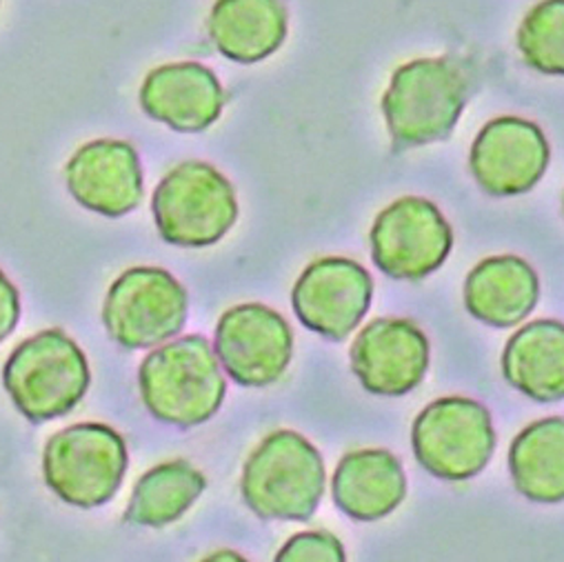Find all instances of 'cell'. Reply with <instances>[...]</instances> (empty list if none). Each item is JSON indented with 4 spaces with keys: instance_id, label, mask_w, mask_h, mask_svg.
<instances>
[{
    "instance_id": "e0dca14e",
    "label": "cell",
    "mask_w": 564,
    "mask_h": 562,
    "mask_svg": "<svg viewBox=\"0 0 564 562\" xmlns=\"http://www.w3.org/2000/svg\"><path fill=\"white\" fill-rule=\"evenodd\" d=\"M332 496L336 507L358 522H373L393 514L406 496L402 463L387 450H358L340 458Z\"/></svg>"
},
{
    "instance_id": "30bf717a",
    "label": "cell",
    "mask_w": 564,
    "mask_h": 562,
    "mask_svg": "<svg viewBox=\"0 0 564 562\" xmlns=\"http://www.w3.org/2000/svg\"><path fill=\"white\" fill-rule=\"evenodd\" d=\"M214 352L236 385L269 387L292 363L294 334L288 321L271 307L247 303L220 316Z\"/></svg>"
},
{
    "instance_id": "6da1fadb",
    "label": "cell",
    "mask_w": 564,
    "mask_h": 562,
    "mask_svg": "<svg viewBox=\"0 0 564 562\" xmlns=\"http://www.w3.org/2000/svg\"><path fill=\"white\" fill-rule=\"evenodd\" d=\"M148 411L174 428H198L220 409L227 382L212 343L183 336L154 349L138 369Z\"/></svg>"
},
{
    "instance_id": "cb8c5ba5",
    "label": "cell",
    "mask_w": 564,
    "mask_h": 562,
    "mask_svg": "<svg viewBox=\"0 0 564 562\" xmlns=\"http://www.w3.org/2000/svg\"><path fill=\"white\" fill-rule=\"evenodd\" d=\"M21 321V296L12 280L0 269V343H3Z\"/></svg>"
},
{
    "instance_id": "8fae6325",
    "label": "cell",
    "mask_w": 564,
    "mask_h": 562,
    "mask_svg": "<svg viewBox=\"0 0 564 562\" xmlns=\"http://www.w3.org/2000/svg\"><path fill=\"white\" fill-rule=\"evenodd\" d=\"M373 301L369 271L343 256L318 258L301 273L292 292L299 321L329 341H345L367 316Z\"/></svg>"
},
{
    "instance_id": "9a60e30c",
    "label": "cell",
    "mask_w": 564,
    "mask_h": 562,
    "mask_svg": "<svg viewBox=\"0 0 564 562\" xmlns=\"http://www.w3.org/2000/svg\"><path fill=\"white\" fill-rule=\"evenodd\" d=\"M140 107L176 131L198 133L218 120L225 89L218 76L200 63H167L148 74L140 87Z\"/></svg>"
},
{
    "instance_id": "ba28073f",
    "label": "cell",
    "mask_w": 564,
    "mask_h": 562,
    "mask_svg": "<svg viewBox=\"0 0 564 562\" xmlns=\"http://www.w3.org/2000/svg\"><path fill=\"white\" fill-rule=\"evenodd\" d=\"M189 296L161 267L122 271L107 292L102 323L109 338L124 349H148L176 338L185 327Z\"/></svg>"
},
{
    "instance_id": "ac0fdd59",
    "label": "cell",
    "mask_w": 564,
    "mask_h": 562,
    "mask_svg": "<svg viewBox=\"0 0 564 562\" xmlns=\"http://www.w3.org/2000/svg\"><path fill=\"white\" fill-rule=\"evenodd\" d=\"M505 380L535 402L564 400V323L533 321L502 352Z\"/></svg>"
},
{
    "instance_id": "5b68a950",
    "label": "cell",
    "mask_w": 564,
    "mask_h": 562,
    "mask_svg": "<svg viewBox=\"0 0 564 562\" xmlns=\"http://www.w3.org/2000/svg\"><path fill=\"white\" fill-rule=\"evenodd\" d=\"M127 463V445L116 430L100 423H78L47 441L43 478L63 502L96 509L118 494Z\"/></svg>"
},
{
    "instance_id": "4fadbf2b",
    "label": "cell",
    "mask_w": 564,
    "mask_h": 562,
    "mask_svg": "<svg viewBox=\"0 0 564 562\" xmlns=\"http://www.w3.org/2000/svg\"><path fill=\"white\" fill-rule=\"evenodd\" d=\"M351 371L376 396H404L430 369V341L406 318H376L354 338Z\"/></svg>"
},
{
    "instance_id": "484cf974",
    "label": "cell",
    "mask_w": 564,
    "mask_h": 562,
    "mask_svg": "<svg viewBox=\"0 0 564 562\" xmlns=\"http://www.w3.org/2000/svg\"><path fill=\"white\" fill-rule=\"evenodd\" d=\"M562 207H564V196H562Z\"/></svg>"
},
{
    "instance_id": "7a4b0ae2",
    "label": "cell",
    "mask_w": 564,
    "mask_h": 562,
    "mask_svg": "<svg viewBox=\"0 0 564 562\" xmlns=\"http://www.w3.org/2000/svg\"><path fill=\"white\" fill-rule=\"evenodd\" d=\"M327 472L321 452L299 432L278 430L249 454L240 494L262 520H310L325 494Z\"/></svg>"
},
{
    "instance_id": "2e32d148",
    "label": "cell",
    "mask_w": 564,
    "mask_h": 562,
    "mask_svg": "<svg viewBox=\"0 0 564 562\" xmlns=\"http://www.w3.org/2000/svg\"><path fill=\"white\" fill-rule=\"evenodd\" d=\"M465 307L480 323L509 329L520 325L538 305L540 280L520 256L480 260L465 280Z\"/></svg>"
},
{
    "instance_id": "d4e9b609",
    "label": "cell",
    "mask_w": 564,
    "mask_h": 562,
    "mask_svg": "<svg viewBox=\"0 0 564 562\" xmlns=\"http://www.w3.org/2000/svg\"><path fill=\"white\" fill-rule=\"evenodd\" d=\"M200 562H249V560L234 549H218V551L205 555Z\"/></svg>"
},
{
    "instance_id": "52a82bcc",
    "label": "cell",
    "mask_w": 564,
    "mask_h": 562,
    "mask_svg": "<svg viewBox=\"0 0 564 562\" xmlns=\"http://www.w3.org/2000/svg\"><path fill=\"white\" fill-rule=\"evenodd\" d=\"M152 212L165 242L209 247L234 227L238 201L231 183L214 165L187 161L159 183Z\"/></svg>"
},
{
    "instance_id": "7c38bea8",
    "label": "cell",
    "mask_w": 564,
    "mask_h": 562,
    "mask_svg": "<svg viewBox=\"0 0 564 562\" xmlns=\"http://www.w3.org/2000/svg\"><path fill=\"white\" fill-rule=\"evenodd\" d=\"M549 161V140L535 122L500 116L489 120L476 136L469 170L487 194L518 196L540 183Z\"/></svg>"
},
{
    "instance_id": "8992f818",
    "label": "cell",
    "mask_w": 564,
    "mask_h": 562,
    "mask_svg": "<svg viewBox=\"0 0 564 562\" xmlns=\"http://www.w3.org/2000/svg\"><path fill=\"white\" fill-rule=\"evenodd\" d=\"M417 465L441 480L478 476L496 450V430L485 404L471 398H438L422 409L411 425Z\"/></svg>"
},
{
    "instance_id": "9c48e42d",
    "label": "cell",
    "mask_w": 564,
    "mask_h": 562,
    "mask_svg": "<svg viewBox=\"0 0 564 562\" xmlns=\"http://www.w3.org/2000/svg\"><path fill=\"white\" fill-rule=\"evenodd\" d=\"M369 245L382 273L395 280H420L445 264L454 231L432 201L404 196L378 214Z\"/></svg>"
},
{
    "instance_id": "7402d4cb",
    "label": "cell",
    "mask_w": 564,
    "mask_h": 562,
    "mask_svg": "<svg viewBox=\"0 0 564 562\" xmlns=\"http://www.w3.org/2000/svg\"><path fill=\"white\" fill-rule=\"evenodd\" d=\"M516 43L529 67L564 76V0L535 6L520 23Z\"/></svg>"
},
{
    "instance_id": "44dd1931",
    "label": "cell",
    "mask_w": 564,
    "mask_h": 562,
    "mask_svg": "<svg viewBox=\"0 0 564 562\" xmlns=\"http://www.w3.org/2000/svg\"><path fill=\"white\" fill-rule=\"evenodd\" d=\"M207 489V478L189 461H167L148 469L133 485L124 522L133 527H167L181 520Z\"/></svg>"
},
{
    "instance_id": "5bb4252c",
    "label": "cell",
    "mask_w": 564,
    "mask_h": 562,
    "mask_svg": "<svg viewBox=\"0 0 564 562\" xmlns=\"http://www.w3.org/2000/svg\"><path fill=\"white\" fill-rule=\"evenodd\" d=\"M65 183L78 205L107 218L133 212L143 198V167L124 140H94L65 165Z\"/></svg>"
},
{
    "instance_id": "ffe728a7",
    "label": "cell",
    "mask_w": 564,
    "mask_h": 562,
    "mask_svg": "<svg viewBox=\"0 0 564 562\" xmlns=\"http://www.w3.org/2000/svg\"><path fill=\"white\" fill-rule=\"evenodd\" d=\"M509 474L518 494L531 502L564 500V418L535 420L513 439Z\"/></svg>"
},
{
    "instance_id": "603a6c76",
    "label": "cell",
    "mask_w": 564,
    "mask_h": 562,
    "mask_svg": "<svg viewBox=\"0 0 564 562\" xmlns=\"http://www.w3.org/2000/svg\"><path fill=\"white\" fill-rule=\"evenodd\" d=\"M273 562H347V553L332 531L310 529L282 542Z\"/></svg>"
},
{
    "instance_id": "d6986e66",
    "label": "cell",
    "mask_w": 564,
    "mask_h": 562,
    "mask_svg": "<svg viewBox=\"0 0 564 562\" xmlns=\"http://www.w3.org/2000/svg\"><path fill=\"white\" fill-rule=\"evenodd\" d=\"M209 36L234 63L264 61L288 39V10L275 0H220L209 14Z\"/></svg>"
},
{
    "instance_id": "277c9868",
    "label": "cell",
    "mask_w": 564,
    "mask_h": 562,
    "mask_svg": "<svg viewBox=\"0 0 564 562\" xmlns=\"http://www.w3.org/2000/svg\"><path fill=\"white\" fill-rule=\"evenodd\" d=\"M89 382L87 356L63 329H45L23 341L3 367V385L14 407L32 423L69 413Z\"/></svg>"
},
{
    "instance_id": "3957f363",
    "label": "cell",
    "mask_w": 564,
    "mask_h": 562,
    "mask_svg": "<svg viewBox=\"0 0 564 562\" xmlns=\"http://www.w3.org/2000/svg\"><path fill=\"white\" fill-rule=\"evenodd\" d=\"M469 98V76L452 58H417L398 67L382 98L393 143L420 148L445 140Z\"/></svg>"
}]
</instances>
